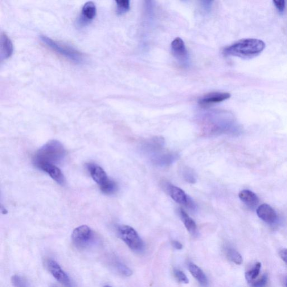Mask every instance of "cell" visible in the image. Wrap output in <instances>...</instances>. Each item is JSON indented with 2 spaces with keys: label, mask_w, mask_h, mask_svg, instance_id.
<instances>
[{
  "label": "cell",
  "mask_w": 287,
  "mask_h": 287,
  "mask_svg": "<svg viewBox=\"0 0 287 287\" xmlns=\"http://www.w3.org/2000/svg\"><path fill=\"white\" fill-rule=\"evenodd\" d=\"M166 189L168 193L176 203L183 205L188 208L195 209L196 206L193 201L184 191L178 186L170 183L165 184Z\"/></svg>",
  "instance_id": "ba28073f"
},
{
  "label": "cell",
  "mask_w": 287,
  "mask_h": 287,
  "mask_svg": "<svg viewBox=\"0 0 287 287\" xmlns=\"http://www.w3.org/2000/svg\"><path fill=\"white\" fill-rule=\"evenodd\" d=\"M65 156L66 150L62 144L57 141H51L36 151L33 162L35 166L43 163L56 166L63 162Z\"/></svg>",
  "instance_id": "7a4b0ae2"
},
{
  "label": "cell",
  "mask_w": 287,
  "mask_h": 287,
  "mask_svg": "<svg viewBox=\"0 0 287 287\" xmlns=\"http://www.w3.org/2000/svg\"><path fill=\"white\" fill-rule=\"evenodd\" d=\"M257 215L265 222L273 224L276 222L277 215L274 209L267 204H261L257 209Z\"/></svg>",
  "instance_id": "7c38bea8"
},
{
  "label": "cell",
  "mask_w": 287,
  "mask_h": 287,
  "mask_svg": "<svg viewBox=\"0 0 287 287\" xmlns=\"http://www.w3.org/2000/svg\"><path fill=\"white\" fill-rule=\"evenodd\" d=\"M11 284L14 287H31L26 278L18 275L11 277Z\"/></svg>",
  "instance_id": "44dd1931"
},
{
  "label": "cell",
  "mask_w": 287,
  "mask_h": 287,
  "mask_svg": "<svg viewBox=\"0 0 287 287\" xmlns=\"http://www.w3.org/2000/svg\"><path fill=\"white\" fill-rule=\"evenodd\" d=\"M268 275L265 274L256 281H253L250 285L252 287H265L267 285Z\"/></svg>",
  "instance_id": "cb8c5ba5"
},
{
  "label": "cell",
  "mask_w": 287,
  "mask_h": 287,
  "mask_svg": "<svg viewBox=\"0 0 287 287\" xmlns=\"http://www.w3.org/2000/svg\"><path fill=\"white\" fill-rule=\"evenodd\" d=\"M231 94L225 92H215L209 93L205 96L199 101V104L202 108H208L213 105L220 103V102L229 99Z\"/></svg>",
  "instance_id": "9c48e42d"
},
{
  "label": "cell",
  "mask_w": 287,
  "mask_h": 287,
  "mask_svg": "<svg viewBox=\"0 0 287 287\" xmlns=\"http://www.w3.org/2000/svg\"><path fill=\"white\" fill-rule=\"evenodd\" d=\"M44 265L48 271L60 284L67 287H72L71 278L55 260L47 259L45 260Z\"/></svg>",
  "instance_id": "52a82bcc"
},
{
  "label": "cell",
  "mask_w": 287,
  "mask_h": 287,
  "mask_svg": "<svg viewBox=\"0 0 287 287\" xmlns=\"http://www.w3.org/2000/svg\"><path fill=\"white\" fill-rule=\"evenodd\" d=\"M36 167L48 174L57 183L60 184H64L65 183V180L64 176L62 172H61L57 166L51 165V164L43 163Z\"/></svg>",
  "instance_id": "8fae6325"
},
{
  "label": "cell",
  "mask_w": 287,
  "mask_h": 287,
  "mask_svg": "<svg viewBox=\"0 0 287 287\" xmlns=\"http://www.w3.org/2000/svg\"><path fill=\"white\" fill-rule=\"evenodd\" d=\"M183 176L186 181L189 183H195L196 178L194 172L189 169H185L183 171Z\"/></svg>",
  "instance_id": "603a6c76"
},
{
  "label": "cell",
  "mask_w": 287,
  "mask_h": 287,
  "mask_svg": "<svg viewBox=\"0 0 287 287\" xmlns=\"http://www.w3.org/2000/svg\"><path fill=\"white\" fill-rule=\"evenodd\" d=\"M112 264L114 268L119 273L125 277H130L133 274V272L126 265L116 259H112Z\"/></svg>",
  "instance_id": "ffe728a7"
},
{
  "label": "cell",
  "mask_w": 287,
  "mask_h": 287,
  "mask_svg": "<svg viewBox=\"0 0 287 287\" xmlns=\"http://www.w3.org/2000/svg\"><path fill=\"white\" fill-rule=\"evenodd\" d=\"M265 44L263 41L253 38L241 39L225 48L224 55L243 59H251L264 51Z\"/></svg>",
  "instance_id": "6da1fadb"
},
{
  "label": "cell",
  "mask_w": 287,
  "mask_h": 287,
  "mask_svg": "<svg viewBox=\"0 0 287 287\" xmlns=\"http://www.w3.org/2000/svg\"><path fill=\"white\" fill-rule=\"evenodd\" d=\"M225 253H226L228 259L234 262V263L237 265H240L243 263V257H242L241 254L236 251L235 249L228 247L225 249Z\"/></svg>",
  "instance_id": "ac0fdd59"
},
{
  "label": "cell",
  "mask_w": 287,
  "mask_h": 287,
  "mask_svg": "<svg viewBox=\"0 0 287 287\" xmlns=\"http://www.w3.org/2000/svg\"><path fill=\"white\" fill-rule=\"evenodd\" d=\"M118 233L121 240L130 249L135 252L143 251L144 244L133 228L129 225H122L118 228Z\"/></svg>",
  "instance_id": "5b68a950"
},
{
  "label": "cell",
  "mask_w": 287,
  "mask_h": 287,
  "mask_svg": "<svg viewBox=\"0 0 287 287\" xmlns=\"http://www.w3.org/2000/svg\"><path fill=\"white\" fill-rule=\"evenodd\" d=\"M261 268V264L260 262H257L251 269L246 273V279L249 284H251L252 282L255 281V280L259 276Z\"/></svg>",
  "instance_id": "d6986e66"
},
{
  "label": "cell",
  "mask_w": 287,
  "mask_h": 287,
  "mask_svg": "<svg viewBox=\"0 0 287 287\" xmlns=\"http://www.w3.org/2000/svg\"><path fill=\"white\" fill-rule=\"evenodd\" d=\"M280 255L281 259L287 265V249H282L280 251Z\"/></svg>",
  "instance_id": "4316f807"
},
{
  "label": "cell",
  "mask_w": 287,
  "mask_h": 287,
  "mask_svg": "<svg viewBox=\"0 0 287 287\" xmlns=\"http://www.w3.org/2000/svg\"><path fill=\"white\" fill-rule=\"evenodd\" d=\"M174 274L175 277L177 278V280L181 283H183V284H187L189 281H188L187 277H186V275L179 269H175L174 270Z\"/></svg>",
  "instance_id": "d4e9b609"
},
{
  "label": "cell",
  "mask_w": 287,
  "mask_h": 287,
  "mask_svg": "<svg viewBox=\"0 0 287 287\" xmlns=\"http://www.w3.org/2000/svg\"><path fill=\"white\" fill-rule=\"evenodd\" d=\"M73 245L79 249H85L91 246L95 239V235L87 225H81L73 231L72 235Z\"/></svg>",
  "instance_id": "8992f818"
},
{
  "label": "cell",
  "mask_w": 287,
  "mask_h": 287,
  "mask_svg": "<svg viewBox=\"0 0 287 287\" xmlns=\"http://www.w3.org/2000/svg\"><path fill=\"white\" fill-rule=\"evenodd\" d=\"M179 215L187 230L191 235H195L197 232V225L195 221L181 208L179 209Z\"/></svg>",
  "instance_id": "2e32d148"
},
{
  "label": "cell",
  "mask_w": 287,
  "mask_h": 287,
  "mask_svg": "<svg viewBox=\"0 0 287 287\" xmlns=\"http://www.w3.org/2000/svg\"><path fill=\"white\" fill-rule=\"evenodd\" d=\"M117 5V13L118 14H124L130 9V1L129 0L116 1Z\"/></svg>",
  "instance_id": "7402d4cb"
},
{
  "label": "cell",
  "mask_w": 287,
  "mask_h": 287,
  "mask_svg": "<svg viewBox=\"0 0 287 287\" xmlns=\"http://www.w3.org/2000/svg\"><path fill=\"white\" fill-rule=\"evenodd\" d=\"M274 3L275 6L276 7L277 9L282 13L285 9L286 2L284 0H281V1H274Z\"/></svg>",
  "instance_id": "484cf974"
},
{
  "label": "cell",
  "mask_w": 287,
  "mask_h": 287,
  "mask_svg": "<svg viewBox=\"0 0 287 287\" xmlns=\"http://www.w3.org/2000/svg\"><path fill=\"white\" fill-rule=\"evenodd\" d=\"M286 286L287 287V277L286 278Z\"/></svg>",
  "instance_id": "f1b7e54d"
},
{
  "label": "cell",
  "mask_w": 287,
  "mask_h": 287,
  "mask_svg": "<svg viewBox=\"0 0 287 287\" xmlns=\"http://www.w3.org/2000/svg\"><path fill=\"white\" fill-rule=\"evenodd\" d=\"M13 44L11 40L5 34L1 33V60H4L10 58L13 53Z\"/></svg>",
  "instance_id": "5bb4252c"
},
{
  "label": "cell",
  "mask_w": 287,
  "mask_h": 287,
  "mask_svg": "<svg viewBox=\"0 0 287 287\" xmlns=\"http://www.w3.org/2000/svg\"><path fill=\"white\" fill-rule=\"evenodd\" d=\"M172 53L180 62L186 64L188 59V53L183 40L179 37L176 38L171 43Z\"/></svg>",
  "instance_id": "30bf717a"
},
{
  "label": "cell",
  "mask_w": 287,
  "mask_h": 287,
  "mask_svg": "<svg viewBox=\"0 0 287 287\" xmlns=\"http://www.w3.org/2000/svg\"><path fill=\"white\" fill-rule=\"evenodd\" d=\"M87 169L91 177L100 186V189L106 195H112L117 190V185L115 182L108 178L102 167L94 163H89Z\"/></svg>",
  "instance_id": "277c9868"
},
{
  "label": "cell",
  "mask_w": 287,
  "mask_h": 287,
  "mask_svg": "<svg viewBox=\"0 0 287 287\" xmlns=\"http://www.w3.org/2000/svg\"><path fill=\"white\" fill-rule=\"evenodd\" d=\"M40 39L42 43L53 52L75 64L83 62L84 57L79 51L71 46H67L48 37L46 36H40Z\"/></svg>",
  "instance_id": "3957f363"
},
{
  "label": "cell",
  "mask_w": 287,
  "mask_h": 287,
  "mask_svg": "<svg viewBox=\"0 0 287 287\" xmlns=\"http://www.w3.org/2000/svg\"><path fill=\"white\" fill-rule=\"evenodd\" d=\"M188 269H189L192 276L198 281L201 286L203 287L207 286L208 284V279L202 269L193 263H190L188 265Z\"/></svg>",
  "instance_id": "e0dca14e"
},
{
  "label": "cell",
  "mask_w": 287,
  "mask_h": 287,
  "mask_svg": "<svg viewBox=\"0 0 287 287\" xmlns=\"http://www.w3.org/2000/svg\"><path fill=\"white\" fill-rule=\"evenodd\" d=\"M104 287H112L107 285V286H105Z\"/></svg>",
  "instance_id": "f546056e"
},
{
  "label": "cell",
  "mask_w": 287,
  "mask_h": 287,
  "mask_svg": "<svg viewBox=\"0 0 287 287\" xmlns=\"http://www.w3.org/2000/svg\"><path fill=\"white\" fill-rule=\"evenodd\" d=\"M172 245L173 247L177 250H181L182 249V245L178 241H173L172 242Z\"/></svg>",
  "instance_id": "83f0119b"
},
{
  "label": "cell",
  "mask_w": 287,
  "mask_h": 287,
  "mask_svg": "<svg viewBox=\"0 0 287 287\" xmlns=\"http://www.w3.org/2000/svg\"><path fill=\"white\" fill-rule=\"evenodd\" d=\"M79 23L80 25H87L96 17L97 8L93 2L89 1L84 4L82 8Z\"/></svg>",
  "instance_id": "4fadbf2b"
},
{
  "label": "cell",
  "mask_w": 287,
  "mask_h": 287,
  "mask_svg": "<svg viewBox=\"0 0 287 287\" xmlns=\"http://www.w3.org/2000/svg\"><path fill=\"white\" fill-rule=\"evenodd\" d=\"M239 196L242 202L248 207H255L259 203V198L251 191L244 190L240 192Z\"/></svg>",
  "instance_id": "9a60e30c"
}]
</instances>
